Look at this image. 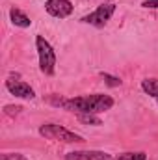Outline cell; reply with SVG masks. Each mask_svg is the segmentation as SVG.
<instances>
[{
	"label": "cell",
	"mask_w": 158,
	"mask_h": 160,
	"mask_svg": "<svg viewBox=\"0 0 158 160\" xmlns=\"http://www.w3.org/2000/svg\"><path fill=\"white\" fill-rule=\"evenodd\" d=\"M54 104L63 106L65 110L80 112V114H101L114 106V99L104 93H93V95H82L75 99H60L54 101Z\"/></svg>",
	"instance_id": "6da1fadb"
},
{
	"label": "cell",
	"mask_w": 158,
	"mask_h": 160,
	"mask_svg": "<svg viewBox=\"0 0 158 160\" xmlns=\"http://www.w3.org/2000/svg\"><path fill=\"white\" fill-rule=\"evenodd\" d=\"M39 134L45 136L47 140H54V142H63V143H80L84 142V138L67 130L62 125H54V123H47L39 127Z\"/></svg>",
	"instance_id": "7a4b0ae2"
},
{
	"label": "cell",
	"mask_w": 158,
	"mask_h": 160,
	"mask_svg": "<svg viewBox=\"0 0 158 160\" xmlns=\"http://www.w3.org/2000/svg\"><path fill=\"white\" fill-rule=\"evenodd\" d=\"M36 48H37V56H39V69L45 75H54L56 69V54L54 48L50 47V43L45 39L43 36L36 38Z\"/></svg>",
	"instance_id": "3957f363"
},
{
	"label": "cell",
	"mask_w": 158,
	"mask_h": 160,
	"mask_svg": "<svg viewBox=\"0 0 158 160\" xmlns=\"http://www.w3.org/2000/svg\"><path fill=\"white\" fill-rule=\"evenodd\" d=\"M114 11H116V4H102V6H99L93 13H89V15L82 17L80 21H82V22H86V24H91V26L101 28V26H104V24L112 19Z\"/></svg>",
	"instance_id": "277c9868"
},
{
	"label": "cell",
	"mask_w": 158,
	"mask_h": 160,
	"mask_svg": "<svg viewBox=\"0 0 158 160\" xmlns=\"http://www.w3.org/2000/svg\"><path fill=\"white\" fill-rule=\"evenodd\" d=\"M45 9L48 15H52L56 19H65L73 13V4H71V0H47Z\"/></svg>",
	"instance_id": "5b68a950"
},
{
	"label": "cell",
	"mask_w": 158,
	"mask_h": 160,
	"mask_svg": "<svg viewBox=\"0 0 158 160\" xmlns=\"http://www.w3.org/2000/svg\"><path fill=\"white\" fill-rule=\"evenodd\" d=\"M6 88L11 95L21 97V99H34L36 91L30 88V84L22 82V80H15V78H7L6 80Z\"/></svg>",
	"instance_id": "8992f818"
},
{
	"label": "cell",
	"mask_w": 158,
	"mask_h": 160,
	"mask_svg": "<svg viewBox=\"0 0 158 160\" xmlns=\"http://www.w3.org/2000/svg\"><path fill=\"white\" fill-rule=\"evenodd\" d=\"M65 160H112V157L102 151H73L65 155Z\"/></svg>",
	"instance_id": "52a82bcc"
},
{
	"label": "cell",
	"mask_w": 158,
	"mask_h": 160,
	"mask_svg": "<svg viewBox=\"0 0 158 160\" xmlns=\"http://www.w3.org/2000/svg\"><path fill=\"white\" fill-rule=\"evenodd\" d=\"M9 19H11V22H13L15 26H19V28H28V26L32 24L30 17H28L26 13H22L19 8H11V9H9Z\"/></svg>",
	"instance_id": "ba28073f"
},
{
	"label": "cell",
	"mask_w": 158,
	"mask_h": 160,
	"mask_svg": "<svg viewBox=\"0 0 158 160\" xmlns=\"http://www.w3.org/2000/svg\"><path fill=\"white\" fill-rule=\"evenodd\" d=\"M141 89H143L147 95H151V97L158 99V78L143 80V82H141Z\"/></svg>",
	"instance_id": "9c48e42d"
},
{
	"label": "cell",
	"mask_w": 158,
	"mask_h": 160,
	"mask_svg": "<svg viewBox=\"0 0 158 160\" xmlns=\"http://www.w3.org/2000/svg\"><path fill=\"white\" fill-rule=\"evenodd\" d=\"M112 160H147V155L143 153V151H138V153H123V155H119L116 158Z\"/></svg>",
	"instance_id": "30bf717a"
},
{
	"label": "cell",
	"mask_w": 158,
	"mask_h": 160,
	"mask_svg": "<svg viewBox=\"0 0 158 160\" xmlns=\"http://www.w3.org/2000/svg\"><path fill=\"white\" fill-rule=\"evenodd\" d=\"M78 119L82 123H87V125H101V119L95 114H78Z\"/></svg>",
	"instance_id": "8fae6325"
},
{
	"label": "cell",
	"mask_w": 158,
	"mask_h": 160,
	"mask_svg": "<svg viewBox=\"0 0 158 160\" xmlns=\"http://www.w3.org/2000/svg\"><path fill=\"white\" fill-rule=\"evenodd\" d=\"M2 160H28V158L21 153H6V155H2Z\"/></svg>",
	"instance_id": "7c38bea8"
},
{
	"label": "cell",
	"mask_w": 158,
	"mask_h": 160,
	"mask_svg": "<svg viewBox=\"0 0 158 160\" xmlns=\"http://www.w3.org/2000/svg\"><path fill=\"white\" fill-rule=\"evenodd\" d=\"M101 77H102V78L106 80V82H108L110 86H121V80L116 78V77H110V75H106V73H102Z\"/></svg>",
	"instance_id": "4fadbf2b"
},
{
	"label": "cell",
	"mask_w": 158,
	"mask_h": 160,
	"mask_svg": "<svg viewBox=\"0 0 158 160\" xmlns=\"http://www.w3.org/2000/svg\"><path fill=\"white\" fill-rule=\"evenodd\" d=\"M21 110H22L21 106H6V108H4V112H6V114H9V116H13V114H19Z\"/></svg>",
	"instance_id": "5bb4252c"
},
{
	"label": "cell",
	"mask_w": 158,
	"mask_h": 160,
	"mask_svg": "<svg viewBox=\"0 0 158 160\" xmlns=\"http://www.w3.org/2000/svg\"><path fill=\"white\" fill-rule=\"evenodd\" d=\"M141 6L143 8H151V9H158V0H145Z\"/></svg>",
	"instance_id": "9a60e30c"
}]
</instances>
